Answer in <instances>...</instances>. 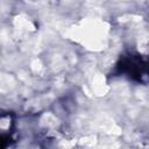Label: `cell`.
Listing matches in <instances>:
<instances>
[{
    "mask_svg": "<svg viewBox=\"0 0 149 149\" xmlns=\"http://www.w3.org/2000/svg\"><path fill=\"white\" fill-rule=\"evenodd\" d=\"M115 72L135 83L147 84L149 83V56L133 52L122 55L116 63Z\"/></svg>",
    "mask_w": 149,
    "mask_h": 149,
    "instance_id": "1",
    "label": "cell"
}]
</instances>
